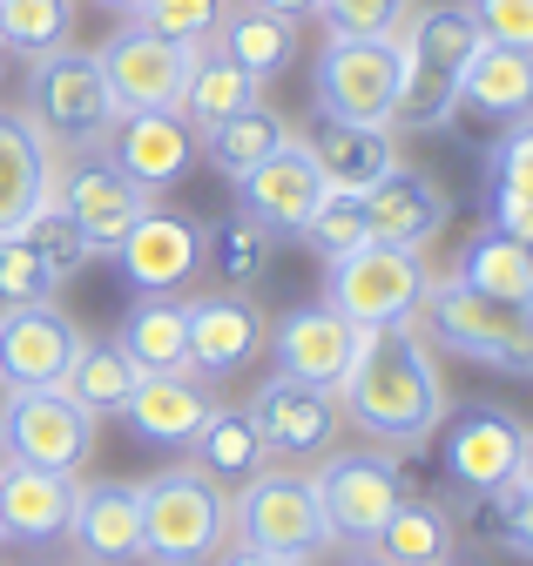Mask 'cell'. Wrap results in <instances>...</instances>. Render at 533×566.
<instances>
[{
    "label": "cell",
    "mask_w": 533,
    "mask_h": 566,
    "mask_svg": "<svg viewBox=\"0 0 533 566\" xmlns=\"http://www.w3.org/2000/svg\"><path fill=\"white\" fill-rule=\"evenodd\" d=\"M331 398H338V418L358 424L385 452H419L446 424V378H439V358L412 317L358 331L352 371L338 378Z\"/></svg>",
    "instance_id": "6da1fadb"
},
{
    "label": "cell",
    "mask_w": 533,
    "mask_h": 566,
    "mask_svg": "<svg viewBox=\"0 0 533 566\" xmlns=\"http://www.w3.org/2000/svg\"><path fill=\"white\" fill-rule=\"evenodd\" d=\"M412 324L426 331V344H446L487 371L533 378V304H500V297L466 291L459 276H432Z\"/></svg>",
    "instance_id": "7a4b0ae2"
},
{
    "label": "cell",
    "mask_w": 533,
    "mask_h": 566,
    "mask_svg": "<svg viewBox=\"0 0 533 566\" xmlns=\"http://www.w3.org/2000/svg\"><path fill=\"white\" fill-rule=\"evenodd\" d=\"M136 492H143V559L210 566L230 546V492L210 485L196 465H163Z\"/></svg>",
    "instance_id": "3957f363"
},
{
    "label": "cell",
    "mask_w": 533,
    "mask_h": 566,
    "mask_svg": "<svg viewBox=\"0 0 533 566\" xmlns=\"http://www.w3.org/2000/svg\"><path fill=\"white\" fill-rule=\"evenodd\" d=\"M230 539L271 553V559H291V566H317L331 553V533H324V513H317L311 472L263 465L243 492H230Z\"/></svg>",
    "instance_id": "277c9868"
},
{
    "label": "cell",
    "mask_w": 533,
    "mask_h": 566,
    "mask_svg": "<svg viewBox=\"0 0 533 566\" xmlns=\"http://www.w3.org/2000/svg\"><path fill=\"white\" fill-rule=\"evenodd\" d=\"M398 75H406V48L398 34H331L311 61V102L324 122H365L391 128Z\"/></svg>",
    "instance_id": "5b68a950"
},
{
    "label": "cell",
    "mask_w": 533,
    "mask_h": 566,
    "mask_svg": "<svg viewBox=\"0 0 533 566\" xmlns=\"http://www.w3.org/2000/svg\"><path fill=\"white\" fill-rule=\"evenodd\" d=\"M28 122L48 135V149H102V135L115 122V102H108V82L88 48H54L28 67Z\"/></svg>",
    "instance_id": "8992f818"
},
{
    "label": "cell",
    "mask_w": 533,
    "mask_h": 566,
    "mask_svg": "<svg viewBox=\"0 0 533 566\" xmlns=\"http://www.w3.org/2000/svg\"><path fill=\"white\" fill-rule=\"evenodd\" d=\"M311 485H317V513H324L331 546H372L385 513L406 500V472H398V452H385V446H331L317 459Z\"/></svg>",
    "instance_id": "52a82bcc"
},
{
    "label": "cell",
    "mask_w": 533,
    "mask_h": 566,
    "mask_svg": "<svg viewBox=\"0 0 533 566\" xmlns=\"http://www.w3.org/2000/svg\"><path fill=\"white\" fill-rule=\"evenodd\" d=\"M95 432H102V424L69 391H61V385L0 391V446H8V459H21V465L82 479L88 459H95Z\"/></svg>",
    "instance_id": "ba28073f"
},
{
    "label": "cell",
    "mask_w": 533,
    "mask_h": 566,
    "mask_svg": "<svg viewBox=\"0 0 533 566\" xmlns=\"http://www.w3.org/2000/svg\"><path fill=\"white\" fill-rule=\"evenodd\" d=\"M432 270L419 263V250H391V243H358L352 256L331 263L324 276V304L338 311L345 324L358 331H378V324H406L426 297Z\"/></svg>",
    "instance_id": "9c48e42d"
},
{
    "label": "cell",
    "mask_w": 533,
    "mask_h": 566,
    "mask_svg": "<svg viewBox=\"0 0 533 566\" xmlns=\"http://www.w3.org/2000/svg\"><path fill=\"white\" fill-rule=\"evenodd\" d=\"M189 54H196V48H176V41L136 28V21L115 28V34L102 41V54H95L115 115H176L182 75H189Z\"/></svg>",
    "instance_id": "30bf717a"
},
{
    "label": "cell",
    "mask_w": 533,
    "mask_h": 566,
    "mask_svg": "<svg viewBox=\"0 0 533 566\" xmlns=\"http://www.w3.org/2000/svg\"><path fill=\"white\" fill-rule=\"evenodd\" d=\"M520 446H526V424L506 405H466L446 418V479L466 506L493 500L520 479Z\"/></svg>",
    "instance_id": "8fae6325"
},
{
    "label": "cell",
    "mask_w": 533,
    "mask_h": 566,
    "mask_svg": "<svg viewBox=\"0 0 533 566\" xmlns=\"http://www.w3.org/2000/svg\"><path fill=\"white\" fill-rule=\"evenodd\" d=\"M54 202L69 209V217L88 230V243H95V256H108L128 230H136L149 209H156V196L143 189V182H128L102 149H88L82 163H69L54 176Z\"/></svg>",
    "instance_id": "7c38bea8"
},
{
    "label": "cell",
    "mask_w": 533,
    "mask_h": 566,
    "mask_svg": "<svg viewBox=\"0 0 533 566\" xmlns=\"http://www.w3.org/2000/svg\"><path fill=\"white\" fill-rule=\"evenodd\" d=\"M257 439L271 446V459H324L331 446H338L345 418H338V398L317 391V385H297V378H263L257 398L243 405Z\"/></svg>",
    "instance_id": "4fadbf2b"
},
{
    "label": "cell",
    "mask_w": 533,
    "mask_h": 566,
    "mask_svg": "<svg viewBox=\"0 0 533 566\" xmlns=\"http://www.w3.org/2000/svg\"><path fill=\"white\" fill-rule=\"evenodd\" d=\"M82 344V324L61 311L54 297L41 304H14L0 311V391H41V385H61Z\"/></svg>",
    "instance_id": "5bb4252c"
},
{
    "label": "cell",
    "mask_w": 533,
    "mask_h": 566,
    "mask_svg": "<svg viewBox=\"0 0 533 566\" xmlns=\"http://www.w3.org/2000/svg\"><path fill=\"white\" fill-rule=\"evenodd\" d=\"M263 344H271V358H278L284 378L317 385V391H338V378L352 371V350H358V324H345L338 311L317 297V304L284 311Z\"/></svg>",
    "instance_id": "9a60e30c"
},
{
    "label": "cell",
    "mask_w": 533,
    "mask_h": 566,
    "mask_svg": "<svg viewBox=\"0 0 533 566\" xmlns=\"http://www.w3.org/2000/svg\"><path fill=\"white\" fill-rule=\"evenodd\" d=\"M446 223H452V196L439 189L432 169H406V163H398L391 176H378L365 189V237L372 243L426 250V243H439Z\"/></svg>",
    "instance_id": "2e32d148"
},
{
    "label": "cell",
    "mask_w": 533,
    "mask_h": 566,
    "mask_svg": "<svg viewBox=\"0 0 533 566\" xmlns=\"http://www.w3.org/2000/svg\"><path fill=\"white\" fill-rule=\"evenodd\" d=\"M108 256L122 263V276L136 283L143 297H169L196 276V263H203V230H196V217H182V209H149Z\"/></svg>",
    "instance_id": "e0dca14e"
},
{
    "label": "cell",
    "mask_w": 533,
    "mask_h": 566,
    "mask_svg": "<svg viewBox=\"0 0 533 566\" xmlns=\"http://www.w3.org/2000/svg\"><path fill=\"white\" fill-rule=\"evenodd\" d=\"M331 182H324V169H317V156L304 149V142L291 135L284 149H271L243 182H237V196H243V217L250 223H263L271 237H297L304 230V217L317 209V196H324Z\"/></svg>",
    "instance_id": "ac0fdd59"
},
{
    "label": "cell",
    "mask_w": 533,
    "mask_h": 566,
    "mask_svg": "<svg viewBox=\"0 0 533 566\" xmlns=\"http://www.w3.org/2000/svg\"><path fill=\"white\" fill-rule=\"evenodd\" d=\"M69 546L95 566H136L143 559V492L128 479H75Z\"/></svg>",
    "instance_id": "d6986e66"
},
{
    "label": "cell",
    "mask_w": 533,
    "mask_h": 566,
    "mask_svg": "<svg viewBox=\"0 0 533 566\" xmlns=\"http://www.w3.org/2000/svg\"><path fill=\"white\" fill-rule=\"evenodd\" d=\"M102 156L128 182H143L156 196V189H176L196 169V128L182 115H115L108 135H102Z\"/></svg>",
    "instance_id": "ffe728a7"
},
{
    "label": "cell",
    "mask_w": 533,
    "mask_h": 566,
    "mask_svg": "<svg viewBox=\"0 0 533 566\" xmlns=\"http://www.w3.org/2000/svg\"><path fill=\"white\" fill-rule=\"evenodd\" d=\"M263 337H271V324H263V311L243 291L189 297V371L196 378H237L263 350Z\"/></svg>",
    "instance_id": "44dd1931"
},
{
    "label": "cell",
    "mask_w": 533,
    "mask_h": 566,
    "mask_svg": "<svg viewBox=\"0 0 533 566\" xmlns=\"http://www.w3.org/2000/svg\"><path fill=\"white\" fill-rule=\"evenodd\" d=\"M69 513H75V479L0 459V539L54 546V539H69Z\"/></svg>",
    "instance_id": "7402d4cb"
},
{
    "label": "cell",
    "mask_w": 533,
    "mask_h": 566,
    "mask_svg": "<svg viewBox=\"0 0 533 566\" xmlns=\"http://www.w3.org/2000/svg\"><path fill=\"white\" fill-rule=\"evenodd\" d=\"M48 196H54V149H48V135L21 108H0V237H14Z\"/></svg>",
    "instance_id": "603a6c76"
},
{
    "label": "cell",
    "mask_w": 533,
    "mask_h": 566,
    "mask_svg": "<svg viewBox=\"0 0 533 566\" xmlns=\"http://www.w3.org/2000/svg\"><path fill=\"white\" fill-rule=\"evenodd\" d=\"M210 378H196V371H163V378H143L136 398L122 405L128 418V432H136L143 446H163V452H182L196 439V424L210 418Z\"/></svg>",
    "instance_id": "cb8c5ba5"
},
{
    "label": "cell",
    "mask_w": 533,
    "mask_h": 566,
    "mask_svg": "<svg viewBox=\"0 0 533 566\" xmlns=\"http://www.w3.org/2000/svg\"><path fill=\"white\" fill-rule=\"evenodd\" d=\"M459 115H480V122H500V128L533 122V54L480 41L473 61L459 67Z\"/></svg>",
    "instance_id": "d4e9b609"
},
{
    "label": "cell",
    "mask_w": 533,
    "mask_h": 566,
    "mask_svg": "<svg viewBox=\"0 0 533 566\" xmlns=\"http://www.w3.org/2000/svg\"><path fill=\"white\" fill-rule=\"evenodd\" d=\"M217 48L263 88V82L291 75V61H297L304 41H297V21L291 14L263 8V0H237V8H223V21H217Z\"/></svg>",
    "instance_id": "484cf974"
},
{
    "label": "cell",
    "mask_w": 533,
    "mask_h": 566,
    "mask_svg": "<svg viewBox=\"0 0 533 566\" xmlns=\"http://www.w3.org/2000/svg\"><path fill=\"white\" fill-rule=\"evenodd\" d=\"M189 465L203 472L210 485H223V492H243V485H250L263 465H271V446L257 439L250 411L210 405V418L196 424V439H189Z\"/></svg>",
    "instance_id": "4316f807"
},
{
    "label": "cell",
    "mask_w": 533,
    "mask_h": 566,
    "mask_svg": "<svg viewBox=\"0 0 533 566\" xmlns=\"http://www.w3.org/2000/svg\"><path fill=\"white\" fill-rule=\"evenodd\" d=\"M304 149L317 156V169H324L331 189H352V196H365L378 176L398 169L391 128H365V122H317V135L304 142Z\"/></svg>",
    "instance_id": "83f0119b"
},
{
    "label": "cell",
    "mask_w": 533,
    "mask_h": 566,
    "mask_svg": "<svg viewBox=\"0 0 533 566\" xmlns=\"http://www.w3.org/2000/svg\"><path fill=\"white\" fill-rule=\"evenodd\" d=\"M115 344L128 350V365L143 378H163V371H189V297H136L115 331Z\"/></svg>",
    "instance_id": "f1b7e54d"
},
{
    "label": "cell",
    "mask_w": 533,
    "mask_h": 566,
    "mask_svg": "<svg viewBox=\"0 0 533 566\" xmlns=\"http://www.w3.org/2000/svg\"><path fill=\"white\" fill-rule=\"evenodd\" d=\"M136 385H143V371L128 365V350L115 337H82L75 358H69V371H61V391H69L95 424L102 418H122V405L136 398Z\"/></svg>",
    "instance_id": "f546056e"
},
{
    "label": "cell",
    "mask_w": 533,
    "mask_h": 566,
    "mask_svg": "<svg viewBox=\"0 0 533 566\" xmlns=\"http://www.w3.org/2000/svg\"><path fill=\"white\" fill-rule=\"evenodd\" d=\"M452 546H459V526H452V513L439 506V500H398L391 513H385V526L372 533V553L385 559V566H439V559H452Z\"/></svg>",
    "instance_id": "4dcf8cb0"
},
{
    "label": "cell",
    "mask_w": 533,
    "mask_h": 566,
    "mask_svg": "<svg viewBox=\"0 0 533 566\" xmlns=\"http://www.w3.org/2000/svg\"><path fill=\"white\" fill-rule=\"evenodd\" d=\"M257 102V82L243 75V67L217 48V41H203L189 54V75H182V102H176V115L203 135V128H217L223 115H237V108H250Z\"/></svg>",
    "instance_id": "1f68e13d"
},
{
    "label": "cell",
    "mask_w": 533,
    "mask_h": 566,
    "mask_svg": "<svg viewBox=\"0 0 533 566\" xmlns=\"http://www.w3.org/2000/svg\"><path fill=\"white\" fill-rule=\"evenodd\" d=\"M284 142H291L284 115H278V108H263V102H250V108H237V115H223L217 128L196 135V156H210L230 182H243L271 149H284Z\"/></svg>",
    "instance_id": "d6a6232c"
},
{
    "label": "cell",
    "mask_w": 533,
    "mask_h": 566,
    "mask_svg": "<svg viewBox=\"0 0 533 566\" xmlns=\"http://www.w3.org/2000/svg\"><path fill=\"white\" fill-rule=\"evenodd\" d=\"M466 291H480V297H500V304H533V250L513 243L506 230H480L473 243L459 250V270H452Z\"/></svg>",
    "instance_id": "836d02e7"
},
{
    "label": "cell",
    "mask_w": 533,
    "mask_h": 566,
    "mask_svg": "<svg viewBox=\"0 0 533 566\" xmlns=\"http://www.w3.org/2000/svg\"><path fill=\"white\" fill-rule=\"evenodd\" d=\"M75 0H0V48L41 61L75 41Z\"/></svg>",
    "instance_id": "e575fe53"
},
{
    "label": "cell",
    "mask_w": 533,
    "mask_h": 566,
    "mask_svg": "<svg viewBox=\"0 0 533 566\" xmlns=\"http://www.w3.org/2000/svg\"><path fill=\"white\" fill-rule=\"evenodd\" d=\"M406 61H426V67H446V75H459L466 61H473V48H480V28H473V14L459 8V0H446V8H426L412 28H406Z\"/></svg>",
    "instance_id": "d590c367"
},
{
    "label": "cell",
    "mask_w": 533,
    "mask_h": 566,
    "mask_svg": "<svg viewBox=\"0 0 533 566\" xmlns=\"http://www.w3.org/2000/svg\"><path fill=\"white\" fill-rule=\"evenodd\" d=\"M14 237H28V243H34V256H41V263H48L61 283H69V276H82V270L95 263V243H88V230H82V223H75V217H69V209H61L54 196L34 209V217H28Z\"/></svg>",
    "instance_id": "8d00e7d4"
},
{
    "label": "cell",
    "mask_w": 533,
    "mask_h": 566,
    "mask_svg": "<svg viewBox=\"0 0 533 566\" xmlns=\"http://www.w3.org/2000/svg\"><path fill=\"white\" fill-rule=\"evenodd\" d=\"M452 115H459V75L426 67V61H406V75H398V102H391V122H398V128H446Z\"/></svg>",
    "instance_id": "74e56055"
},
{
    "label": "cell",
    "mask_w": 533,
    "mask_h": 566,
    "mask_svg": "<svg viewBox=\"0 0 533 566\" xmlns=\"http://www.w3.org/2000/svg\"><path fill=\"white\" fill-rule=\"evenodd\" d=\"M271 250H278V237L263 230V223H250V217L217 223V230H210V243H203L210 270L223 276V291H243V283H257V276H263V263H271Z\"/></svg>",
    "instance_id": "f35d334b"
},
{
    "label": "cell",
    "mask_w": 533,
    "mask_h": 566,
    "mask_svg": "<svg viewBox=\"0 0 533 566\" xmlns=\"http://www.w3.org/2000/svg\"><path fill=\"white\" fill-rule=\"evenodd\" d=\"M324 263H338V256H352L358 243H372L365 237V196H352V189H324L317 196V209L304 217V230H297Z\"/></svg>",
    "instance_id": "ab89813d"
},
{
    "label": "cell",
    "mask_w": 533,
    "mask_h": 566,
    "mask_svg": "<svg viewBox=\"0 0 533 566\" xmlns=\"http://www.w3.org/2000/svg\"><path fill=\"white\" fill-rule=\"evenodd\" d=\"M223 8H230V0H143L128 21L163 34V41H176V48H203V41H217Z\"/></svg>",
    "instance_id": "60d3db41"
},
{
    "label": "cell",
    "mask_w": 533,
    "mask_h": 566,
    "mask_svg": "<svg viewBox=\"0 0 533 566\" xmlns=\"http://www.w3.org/2000/svg\"><path fill=\"white\" fill-rule=\"evenodd\" d=\"M480 520V533L487 539H500L513 559H533V485H506V492H493V500H480V506H466Z\"/></svg>",
    "instance_id": "b9f144b4"
},
{
    "label": "cell",
    "mask_w": 533,
    "mask_h": 566,
    "mask_svg": "<svg viewBox=\"0 0 533 566\" xmlns=\"http://www.w3.org/2000/svg\"><path fill=\"white\" fill-rule=\"evenodd\" d=\"M61 291V276L34 256L28 237H0V311H14V304H41Z\"/></svg>",
    "instance_id": "7bdbcfd3"
},
{
    "label": "cell",
    "mask_w": 533,
    "mask_h": 566,
    "mask_svg": "<svg viewBox=\"0 0 533 566\" xmlns=\"http://www.w3.org/2000/svg\"><path fill=\"white\" fill-rule=\"evenodd\" d=\"M331 34H398L412 14V0H317Z\"/></svg>",
    "instance_id": "ee69618b"
},
{
    "label": "cell",
    "mask_w": 533,
    "mask_h": 566,
    "mask_svg": "<svg viewBox=\"0 0 533 566\" xmlns=\"http://www.w3.org/2000/svg\"><path fill=\"white\" fill-rule=\"evenodd\" d=\"M473 14L480 41H500V48H526L533 54V0H459Z\"/></svg>",
    "instance_id": "f6af8a7d"
},
{
    "label": "cell",
    "mask_w": 533,
    "mask_h": 566,
    "mask_svg": "<svg viewBox=\"0 0 533 566\" xmlns=\"http://www.w3.org/2000/svg\"><path fill=\"white\" fill-rule=\"evenodd\" d=\"M487 176H493V189L533 196V122H506V135L493 142V156H487Z\"/></svg>",
    "instance_id": "bcb514c9"
},
{
    "label": "cell",
    "mask_w": 533,
    "mask_h": 566,
    "mask_svg": "<svg viewBox=\"0 0 533 566\" xmlns=\"http://www.w3.org/2000/svg\"><path fill=\"white\" fill-rule=\"evenodd\" d=\"M493 230H506L513 243L533 250V196H520V189H493Z\"/></svg>",
    "instance_id": "7dc6e473"
},
{
    "label": "cell",
    "mask_w": 533,
    "mask_h": 566,
    "mask_svg": "<svg viewBox=\"0 0 533 566\" xmlns=\"http://www.w3.org/2000/svg\"><path fill=\"white\" fill-rule=\"evenodd\" d=\"M210 566H291V559H271V553H257V546H237V539H230Z\"/></svg>",
    "instance_id": "c3c4849f"
},
{
    "label": "cell",
    "mask_w": 533,
    "mask_h": 566,
    "mask_svg": "<svg viewBox=\"0 0 533 566\" xmlns=\"http://www.w3.org/2000/svg\"><path fill=\"white\" fill-rule=\"evenodd\" d=\"M263 8H278V14H291V21H304V14H317V0H263Z\"/></svg>",
    "instance_id": "681fc988"
},
{
    "label": "cell",
    "mask_w": 533,
    "mask_h": 566,
    "mask_svg": "<svg viewBox=\"0 0 533 566\" xmlns=\"http://www.w3.org/2000/svg\"><path fill=\"white\" fill-rule=\"evenodd\" d=\"M338 566H385V559H378V553H372V546H352V553H345V559H338Z\"/></svg>",
    "instance_id": "f907efd6"
},
{
    "label": "cell",
    "mask_w": 533,
    "mask_h": 566,
    "mask_svg": "<svg viewBox=\"0 0 533 566\" xmlns=\"http://www.w3.org/2000/svg\"><path fill=\"white\" fill-rule=\"evenodd\" d=\"M520 485H533V432H526V446H520Z\"/></svg>",
    "instance_id": "816d5d0a"
},
{
    "label": "cell",
    "mask_w": 533,
    "mask_h": 566,
    "mask_svg": "<svg viewBox=\"0 0 533 566\" xmlns=\"http://www.w3.org/2000/svg\"><path fill=\"white\" fill-rule=\"evenodd\" d=\"M95 8H108V14H136L143 0H95Z\"/></svg>",
    "instance_id": "f5cc1de1"
},
{
    "label": "cell",
    "mask_w": 533,
    "mask_h": 566,
    "mask_svg": "<svg viewBox=\"0 0 533 566\" xmlns=\"http://www.w3.org/2000/svg\"><path fill=\"white\" fill-rule=\"evenodd\" d=\"M41 566H95V559H82V553H54V559H41Z\"/></svg>",
    "instance_id": "db71d44e"
},
{
    "label": "cell",
    "mask_w": 533,
    "mask_h": 566,
    "mask_svg": "<svg viewBox=\"0 0 533 566\" xmlns=\"http://www.w3.org/2000/svg\"><path fill=\"white\" fill-rule=\"evenodd\" d=\"M439 566H473V559H459V553H452V559H439Z\"/></svg>",
    "instance_id": "11a10c76"
},
{
    "label": "cell",
    "mask_w": 533,
    "mask_h": 566,
    "mask_svg": "<svg viewBox=\"0 0 533 566\" xmlns=\"http://www.w3.org/2000/svg\"><path fill=\"white\" fill-rule=\"evenodd\" d=\"M0 67H8V48H0Z\"/></svg>",
    "instance_id": "9f6ffc18"
},
{
    "label": "cell",
    "mask_w": 533,
    "mask_h": 566,
    "mask_svg": "<svg viewBox=\"0 0 533 566\" xmlns=\"http://www.w3.org/2000/svg\"><path fill=\"white\" fill-rule=\"evenodd\" d=\"M0 459H8V446H0Z\"/></svg>",
    "instance_id": "6f0895ef"
},
{
    "label": "cell",
    "mask_w": 533,
    "mask_h": 566,
    "mask_svg": "<svg viewBox=\"0 0 533 566\" xmlns=\"http://www.w3.org/2000/svg\"><path fill=\"white\" fill-rule=\"evenodd\" d=\"M149 566H163V559H149Z\"/></svg>",
    "instance_id": "680465c9"
},
{
    "label": "cell",
    "mask_w": 533,
    "mask_h": 566,
    "mask_svg": "<svg viewBox=\"0 0 533 566\" xmlns=\"http://www.w3.org/2000/svg\"><path fill=\"white\" fill-rule=\"evenodd\" d=\"M0 546H8V539H0Z\"/></svg>",
    "instance_id": "91938a15"
},
{
    "label": "cell",
    "mask_w": 533,
    "mask_h": 566,
    "mask_svg": "<svg viewBox=\"0 0 533 566\" xmlns=\"http://www.w3.org/2000/svg\"><path fill=\"white\" fill-rule=\"evenodd\" d=\"M0 566H8V559H0Z\"/></svg>",
    "instance_id": "94428289"
}]
</instances>
